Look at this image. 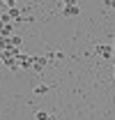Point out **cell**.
<instances>
[{"label":"cell","instance_id":"obj_7","mask_svg":"<svg viewBox=\"0 0 115 120\" xmlns=\"http://www.w3.org/2000/svg\"><path fill=\"white\" fill-rule=\"evenodd\" d=\"M48 92V86H35V95H46Z\"/></svg>","mask_w":115,"mask_h":120},{"label":"cell","instance_id":"obj_1","mask_svg":"<svg viewBox=\"0 0 115 120\" xmlns=\"http://www.w3.org/2000/svg\"><path fill=\"white\" fill-rule=\"evenodd\" d=\"M60 9H62V16H69V19L81 14V5H78V2H72V0H69V2H62Z\"/></svg>","mask_w":115,"mask_h":120},{"label":"cell","instance_id":"obj_9","mask_svg":"<svg viewBox=\"0 0 115 120\" xmlns=\"http://www.w3.org/2000/svg\"><path fill=\"white\" fill-rule=\"evenodd\" d=\"M111 46H113V51H115V39H113V44H111Z\"/></svg>","mask_w":115,"mask_h":120},{"label":"cell","instance_id":"obj_10","mask_svg":"<svg viewBox=\"0 0 115 120\" xmlns=\"http://www.w3.org/2000/svg\"><path fill=\"white\" fill-rule=\"evenodd\" d=\"M113 74H115V65H113Z\"/></svg>","mask_w":115,"mask_h":120},{"label":"cell","instance_id":"obj_5","mask_svg":"<svg viewBox=\"0 0 115 120\" xmlns=\"http://www.w3.org/2000/svg\"><path fill=\"white\" fill-rule=\"evenodd\" d=\"M35 120H55V118H53L51 113H46V111H39V113L35 116Z\"/></svg>","mask_w":115,"mask_h":120},{"label":"cell","instance_id":"obj_3","mask_svg":"<svg viewBox=\"0 0 115 120\" xmlns=\"http://www.w3.org/2000/svg\"><path fill=\"white\" fill-rule=\"evenodd\" d=\"M16 65H18V69H30V67H32V56L21 53V56L16 58Z\"/></svg>","mask_w":115,"mask_h":120},{"label":"cell","instance_id":"obj_8","mask_svg":"<svg viewBox=\"0 0 115 120\" xmlns=\"http://www.w3.org/2000/svg\"><path fill=\"white\" fill-rule=\"evenodd\" d=\"M104 5H106V7H111V9H115V0H106Z\"/></svg>","mask_w":115,"mask_h":120},{"label":"cell","instance_id":"obj_2","mask_svg":"<svg viewBox=\"0 0 115 120\" xmlns=\"http://www.w3.org/2000/svg\"><path fill=\"white\" fill-rule=\"evenodd\" d=\"M94 51H97L104 60H111V58L115 56V51H113V46H111V44H97V49H94Z\"/></svg>","mask_w":115,"mask_h":120},{"label":"cell","instance_id":"obj_4","mask_svg":"<svg viewBox=\"0 0 115 120\" xmlns=\"http://www.w3.org/2000/svg\"><path fill=\"white\" fill-rule=\"evenodd\" d=\"M46 62H48V56H32V69L42 72L46 67Z\"/></svg>","mask_w":115,"mask_h":120},{"label":"cell","instance_id":"obj_6","mask_svg":"<svg viewBox=\"0 0 115 120\" xmlns=\"http://www.w3.org/2000/svg\"><path fill=\"white\" fill-rule=\"evenodd\" d=\"M65 58V53L62 51H55V53H48V60H62Z\"/></svg>","mask_w":115,"mask_h":120}]
</instances>
